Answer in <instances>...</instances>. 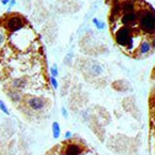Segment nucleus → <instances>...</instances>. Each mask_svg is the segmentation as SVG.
I'll return each instance as SVG.
<instances>
[{"label":"nucleus","mask_w":155,"mask_h":155,"mask_svg":"<svg viewBox=\"0 0 155 155\" xmlns=\"http://www.w3.org/2000/svg\"><path fill=\"white\" fill-rule=\"evenodd\" d=\"M62 116H63L64 118H67V117H68V112H67L65 107H62Z\"/></svg>","instance_id":"a211bd4d"},{"label":"nucleus","mask_w":155,"mask_h":155,"mask_svg":"<svg viewBox=\"0 0 155 155\" xmlns=\"http://www.w3.org/2000/svg\"><path fill=\"white\" fill-rule=\"evenodd\" d=\"M92 24L96 26V28L100 30V31H102V30L105 28V26H106V24H105L104 21H100L99 18H96V17H94V18H92Z\"/></svg>","instance_id":"f8f14e48"},{"label":"nucleus","mask_w":155,"mask_h":155,"mask_svg":"<svg viewBox=\"0 0 155 155\" xmlns=\"http://www.w3.org/2000/svg\"><path fill=\"white\" fill-rule=\"evenodd\" d=\"M0 111H2L3 113H5V114H9L10 113L9 110H8V107H6V105H5V102L3 100H0Z\"/></svg>","instance_id":"4468645a"},{"label":"nucleus","mask_w":155,"mask_h":155,"mask_svg":"<svg viewBox=\"0 0 155 155\" xmlns=\"http://www.w3.org/2000/svg\"><path fill=\"white\" fill-rule=\"evenodd\" d=\"M49 81H51V85H52V87H53V89H57V87H58V81H57V79H55L54 76H52V75H51Z\"/></svg>","instance_id":"dca6fc26"},{"label":"nucleus","mask_w":155,"mask_h":155,"mask_svg":"<svg viewBox=\"0 0 155 155\" xmlns=\"http://www.w3.org/2000/svg\"><path fill=\"white\" fill-rule=\"evenodd\" d=\"M83 153V147L76 143H69L65 145L64 149V155H81Z\"/></svg>","instance_id":"0eeeda50"},{"label":"nucleus","mask_w":155,"mask_h":155,"mask_svg":"<svg viewBox=\"0 0 155 155\" xmlns=\"http://www.w3.org/2000/svg\"><path fill=\"white\" fill-rule=\"evenodd\" d=\"M138 12L137 10L133 11V12H123L120 17V22L122 24V26H129V27H133L135 24L138 22Z\"/></svg>","instance_id":"39448f33"},{"label":"nucleus","mask_w":155,"mask_h":155,"mask_svg":"<svg viewBox=\"0 0 155 155\" xmlns=\"http://www.w3.org/2000/svg\"><path fill=\"white\" fill-rule=\"evenodd\" d=\"M9 3H10V0H2V4L3 5H8Z\"/></svg>","instance_id":"412c9836"},{"label":"nucleus","mask_w":155,"mask_h":155,"mask_svg":"<svg viewBox=\"0 0 155 155\" xmlns=\"http://www.w3.org/2000/svg\"><path fill=\"white\" fill-rule=\"evenodd\" d=\"M49 70H51V75H52V76H54V78H57V76H58V74H59V70H58V67H57L55 64H54V65H52Z\"/></svg>","instance_id":"2eb2a0df"},{"label":"nucleus","mask_w":155,"mask_h":155,"mask_svg":"<svg viewBox=\"0 0 155 155\" xmlns=\"http://www.w3.org/2000/svg\"><path fill=\"white\" fill-rule=\"evenodd\" d=\"M122 14L123 12H133L137 10V0H122Z\"/></svg>","instance_id":"6e6552de"},{"label":"nucleus","mask_w":155,"mask_h":155,"mask_svg":"<svg viewBox=\"0 0 155 155\" xmlns=\"http://www.w3.org/2000/svg\"><path fill=\"white\" fill-rule=\"evenodd\" d=\"M6 95H8V97L14 102V104H20L24 97H22V94L18 91V90H14V89H10V90H6L5 91Z\"/></svg>","instance_id":"1a4fd4ad"},{"label":"nucleus","mask_w":155,"mask_h":155,"mask_svg":"<svg viewBox=\"0 0 155 155\" xmlns=\"http://www.w3.org/2000/svg\"><path fill=\"white\" fill-rule=\"evenodd\" d=\"M71 135H73V133H71L70 130H67L65 134H64V137H65V139H70V138H71Z\"/></svg>","instance_id":"f3484780"},{"label":"nucleus","mask_w":155,"mask_h":155,"mask_svg":"<svg viewBox=\"0 0 155 155\" xmlns=\"http://www.w3.org/2000/svg\"><path fill=\"white\" fill-rule=\"evenodd\" d=\"M138 12V32L147 36H155V10L149 9H137Z\"/></svg>","instance_id":"f257e3e1"},{"label":"nucleus","mask_w":155,"mask_h":155,"mask_svg":"<svg viewBox=\"0 0 155 155\" xmlns=\"http://www.w3.org/2000/svg\"><path fill=\"white\" fill-rule=\"evenodd\" d=\"M25 104L32 112H42L47 105L46 100L43 97H40V96H31V97L26 99Z\"/></svg>","instance_id":"20e7f679"},{"label":"nucleus","mask_w":155,"mask_h":155,"mask_svg":"<svg viewBox=\"0 0 155 155\" xmlns=\"http://www.w3.org/2000/svg\"><path fill=\"white\" fill-rule=\"evenodd\" d=\"M25 25H26L25 18H24L21 15L11 14V15H9V16L5 18L3 27L5 28V31H8V32H10V33H15V32L21 31V30L25 27Z\"/></svg>","instance_id":"7ed1b4c3"},{"label":"nucleus","mask_w":155,"mask_h":155,"mask_svg":"<svg viewBox=\"0 0 155 155\" xmlns=\"http://www.w3.org/2000/svg\"><path fill=\"white\" fill-rule=\"evenodd\" d=\"M5 28L3 27V28H0V47H2L4 43H5V41H6V35H5Z\"/></svg>","instance_id":"ddd939ff"},{"label":"nucleus","mask_w":155,"mask_h":155,"mask_svg":"<svg viewBox=\"0 0 155 155\" xmlns=\"http://www.w3.org/2000/svg\"><path fill=\"white\" fill-rule=\"evenodd\" d=\"M11 89H14V90H22V89H25V86H26V79H24V78H15L14 80H11Z\"/></svg>","instance_id":"9d476101"},{"label":"nucleus","mask_w":155,"mask_h":155,"mask_svg":"<svg viewBox=\"0 0 155 155\" xmlns=\"http://www.w3.org/2000/svg\"><path fill=\"white\" fill-rule=\"evenodd\" d=\"M134 30L133 27L129 26H121L117 28L113 33V38L116 43L122 48H127L128 51L133 49V43H134Z\"/></svg>","instance_id":"f03ea898"},{"label":"nucleus","mask_w":155,"mask_h":155,"mask_svg":"<svg viewBox=\"0 0 155 155\" xmlns=\"http://www.w3.org/2000/svg\"><path fill=\"white\" fill-rule=\"evenodd\" d=\"M151 51H153V45H151L150 38H143L137 48V55L144 57V55H148Z\"/></svg>","instance_id":"423d86ee"},{"label":"nucleus","mask_w":155,"mask_h":155,"mask_svg":"<svg viewBox=\"0 0 155 155\" xmlns=\"http://www.w3.org/2000/svg\"><path fill=\"white\" fill-rule=\"evenodd\" d=\"M15 4H16V0H10V3H9V8L15 6Z\"/></svg>","instance_id":"aec40b11"},{"label":"nucleus","mask_w":155,"mask_h":155,"mask_svg":"<svg viewBox=\"0 0 155 155\" xmlns=\"http://www.w3.org/2000/svg\"><path fill=\"white\" fill-rule=\"evenodd\" d=\"M150 41H151V45H153V49H155V36H151Z\"/></svg>","instance_id":"6ab92c4d"},{"label":"nucleus","mask_w":155,"mask_h":155,"mask_svg":"<svg viewBox=\"0 0 155 155\" xmlns=\"http://www.w3.org/2000/svg\"><path fill=\"white\" fill-rule=\"evenodd\" d=\"M52 134H53V138L58 139L61 137V127L58 122H53L52 123Z\"/></svg>","instance_id":"9b49d317"}]
</instances>
